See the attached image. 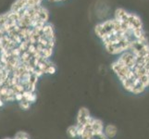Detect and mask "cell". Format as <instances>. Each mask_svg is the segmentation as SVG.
Wrapping results in <instances>:
<instances>
[{
	"mask_svg": "<svg viewBox=\"0 0 149 139\" xmlns=\"http://www.w3.org/2000/svg\"><path fill=\"white\" fill-rule=\"evenodd\" d=\"M111 69L117 74L118 78L120 79V82L124 81L127 77L130 75V73H132V70L129 68V67L125 66L119 59L116 60L115 62L111 65Z\"/></svg>",
	"mask_w": 149,
	"mask_h": 139,
	"instance_id": "1",
	"label": "cell"
},
{
	"mask_svg": "<svg viewBox=\"0 0 149 139\" xmlns=\"http://www.w3.org/2000/svg\"><path fill=\"white\" fill-rule=\"evenodd\" d=\"M92 118L90 115V111L86 108H81L77 114V123L78 125H85L87 123H90L92 121Z\"/></svg>",
	"mask_w": 149,
	"mask_h": 139,
	"instance_id": "2",
	"label": "cell"
},
{
	"mask_svg": "<svg viewBox=\"0 0 149 139\" xmlns=\"http://www.w3.org/2000/svg\"><path fill=\"white\" fill-rule=\"evenodd\" d=\"M119 60H120L125 66L129 67V68L132 70L135 65V55L132 52H131L130 50H127L125 52L120 54Z\"/></svg>",
	"mask_w": 149,
	"mask_h": 139,
	"instance_id": "3",
	"label": "cell"
},
{
	"mask_svg": "<svg viewBox=\"0 0 149 139\" xmlns=\"http://www.w3.org/2000/svg\"><path fill=\"white\" fill-rule=\"evenodd\" d=\"M128 23H129V27L132 30L134 29H143V23L141 19L135 14L129 15V19H128Z\"/></svg>",
	"mask_w": 149,
	"mask_h": 139,
	"instance_id": "4",
	"label": "cell"
},
{
	"mask_svg": "<svg viewBox=\"0 0 149 139\" xmlns=\"http://www.w3.org/2000/svg\"><path fill=\"white\" fill-rule=\"evenodd\" d=\"M92 130L94 133H101L104 131V124H103L102 121L99 119H95V118H92V121L89 123Z\"/></svg>",
	"mask_w": 149,
	"mask_h": 139,
	"instance_id": "5",
	"label": "cell"
},
{
	"mask_svg": "<svg viewBox=\"0 0 149 139\" xmlns=\"http://www.w3.org/2000/svg\"><path fill=\"white\" fill-rule=\"evenodd\" d=\"M129 15H130V13H128L125 9L117 8L116 11H115V18L114 19L119 22H128Z\"/></svg>",
	"mask_w": 149,
	"mask_h": 139,
	"instance_id": "6",
	"label": "cell"
},
{
	"mask_svg": "<svg viewBox=\"0 0 149 139\" xmlns=\"http://www.w3.org/2000/svg\"><path fill=\"white\" fill-rule=\"evenodd\" d=\"M117 133H118V129H117V127L114 124H109V125H107L104 128V131H103V133H104L105 136L107 139L114 138L117 136Z\"/></svg>",
	"mask_w": 149,
	"mask_h": 139,
	"instance_id": "7",
	"label": "cell"
},
{
	"mask_svg": "<svg viewBox=\"0 0 149 139\" xmlns=\"http://www.w3.org/2000/svg\"><path fill=\"white\" fill-rule=\"evenodd\" d=\"M146 88V87L143 85L141 82L137 81L134 83V85H133L132 88L131 90V93H132V94H135V95H138V94H141V93H143V91H145V89Z\"/></svg>",
	"mask_w": 149,
	"mask_h": 139,
	"instance_id": "8",
	"label": "cell"
},
{
	"mask_svg": "<svg viewBox=\"0 0 149 139\" xmlns=\"http://www.w3.org/2000/svg\"><path fill=\"white\" fill-rule=\"evenodd\" d=\"M67 133L70 138H75L77 137V124L70 125L67 129Z\"/></svg>",
	"mask_w": 149,
	"mask_h": 139,
	"instance_id": "9",
	"label": "cell"
},
{
	"mask_svg": "<svg viewBox=\"0 0 149 139\" xmlns=\"http://www.w3.org/2000/svg\"><path fill=\"white\" fill-rule=\"evenodd\" d=\"M138 81L141 82V83L146 87H147L149 85V75L148 74H143V75H142L140 77H138Z\"/></svg>",
	"mask_w": 149,
	"mask_h": 139,
	"instance_id": "10",
	"label": "cell"
},
{
	"mask_svg": "<svg viewBox=\"0 0 149 139\" xmlns=\"http://www.w3.org/2000/svg\"><path fill=\"white\" fill-rule=\"evenodd\" d=\"M19 107H20V109H22L24 110H29L30 108H31V103L28 102L27 100H25V99H22V101H19Z\"/></svg>",
	"mask_w": 149,
	"mask_h": 139,
	"instance_id": "11",
	"label": "cell"
},
{
	"mask_svg": "<svg viewBox=\"0 0 149 139\" xmlns=\"http://www.w3.org/2000/svg\"><path fill=\"white\" fill-rule=\"evenodd\" d=\"M26 51H28V52H29L31 55H33L35 52H36V45L30 44V45H28V48H27Z\"/></svg>",
	"mask_w": 149,
	"mask_h": 139,
	"instance_id": "12",
	"label": "cell"
},
{
	"mask_svg": "<svg viewBox=\"0 0 149 139\" xmlns=\"http://www.w3.org/2000/svg\"><path fill=\"white\" fill-rule=\"evenodd\" d=\"M13 88H14V90L16 91V92H19V93H22L24 90H25V86L24 85H22V84H17L16 85H14L13 86Z\"/></svg>",
	"mask_w": 149,
	"mask_h": 139,
	"instance_id": "13",
	"label": "cell"
},
{
	"mask_svg": "<svg viewBox=\"0 0 149 139\" xmlns=\"http://www.w3.org/2000/svg\"><path fill=\"white\" fill-rule=\"evenodd\" d=\"M25 100H27L28 102H30L31 104H32V103H34L35 100H36V95H35L34 93H31L30 96Z\"/></svg>",
	"mask_w": 149,
	"mask_h": 139,
	"instance_id": "14",
	"label": "cell"
},
{
	"mask_svg": "<svg viewBox=\"0 0 149 139\" xmlns=\"http://www.w3.org/2000/svg\"><path fill=\"white\" fill-rule=\"evenodd\" d=\"M56 71V69L54 65H49L47 69V73H48V74H55Z\"/></svg>",
	"mask_w": 149,
	"mask_h": 139,
	"instance_id": "15",
	"label": "cell"
},
{
	"mask_svg": "<svg viewBox=\"0 0 149 139\" xmlns=\"http://www.w3.org/2000/svg\"><path fill=\"white\" fill-rule=\"evenodd\" d=\"M91 139H107V138L105 136L104 133H94Z\"/></svg>",
	"mask_w": 149,
	"mask_h": 139,
	"instance_id": "16",
	"label": "cell"
},
{
	"mask_svg": "<svg viewBox=\"0 0 149 139\" xmlns=\"http://www.w3.org/2000/svg\"><path fill=\"white\" fill-rule=\"evenodd\" d=\"M29 135L25 132H18L16 135H15L14 138H22V137H28Z\"/></svg>",
	"mask_w": 149,
	"mask_h": 139,
	"instance_id": "17",
	"label": "cell"
},
{
	"mask_svg": "<svg viewBox=\"0 0 149 139\" xmlns=\"http://www.w3.org/2000/svg\"><path fill=\"white\" fill-rule=\"evenodd\" d=\"M14 97H15V100L19 102L23 99V96H22V93H19V92H16L14 95Z\"/></svg>",
	"mask_w": 149,
	"mask_h": 139,
	"instance_id": "18",
	"label": "cell"
},
{
	"mask_svg": "<svg viewBox=\"0 0 149 139\" xmlns=\"http://www.w3.org/2000/svg\"><path fill=\"white\" fill-rule=\"evenodd\" d=\"M13 139H29V136L28 137H22V138H13Z\"/></svg>",
	"mask_w": 149,
	"mask_h": 139,
	"instance_id": "19",
	"label": "cell"
},
{
	"mask_svg": "<svg viewBox=\"0 0 149 139\" xmlns=\"http://www.w3.org/2000/svg\"><path fill=\"white\" fill-rule=\"evenodd\" d=\"M5 139H10V138H5Z\"/></svg>",
	"mask_w": 149,
	"mask_h": 139,
	"instance_id": "20",
	"label": "cell"
},
{
	"mask_svg": "<svg viewBox=\"0 0 149 139\" xmlns=\"http://www.w3.org/2000/svg\"><path fill=\"white\" fill-rule=\"evenodd\" d=\"M62 1H64V0H62Z\"/></svg>",
	"mask_w": 149,
	"mask_h": 139,
	"instance_id": "21",
	"label": "cell"
}]
</instances>
